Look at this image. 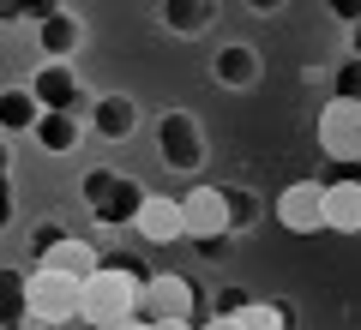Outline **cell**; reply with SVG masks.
<instances>
[{
    "label": "cell",
    "instance_id": "obj_1",
    "mask_svg": "<svg viewBox=\"0 0 361 330\" xmlns=\"http://www.w3.org/2000/svg\"><path fill=\"white\" fill-rule=\"evenodd\" d=\"M145 288H151V277L139 265H103L85 282V324L90 330H115V324L145 318Z\"/></svg>",
    "mask_w": 361,
    "mask_h": 330
},
{
    "label": "cell",
    "instance_id": "obj_2",
    "mask_svg": "<svg viewBox=\"0 0 361 330\" xmlns=\"http://www.w3.org/2000/svg\"><path fill=\"white\" fill-rule=\"evenodd\" d=\"M30 270H61V277L90 282L97 270H103V253H97L90 241H78V234L42 222V229H30Z\"/></svg>",
    "mask_w": 361,
    "mask_h": 330
},
{
    "label": "cell",
    "instance_id": "obj_3",
    "mask_svg": "<svg viewBox=\"0 0 361 330\" xmlns=\"http://www.w3.org/2000/svg\"><path fill=\"white\" fill-rule=\"evenodd\" d=\"M145 198H151V192H145L133 174H115V168H90V174H85V204H90V216H97L103 229H127V222H139Z\"/></svg>",
    "mask_w": 361,
    "mask_h": 330
},
{
    "label": "cell",
    "instance_id": "obj_4",
    "mask_svg": "<svg viewBox=\"0 0 361 330\" xmlns=\"http://www.w3.org/2000/svg\"><path fill=\"white\" fill-rule=\"evenodd\" d=\"M25 312L37 324H73L85 318V282L61 270H25Z\"/></svg>",
    "mask_w": 361,
    "mask_h": 330
},
{
    "label": "cell",
    "instance_id": "obj_5",
    "mask_svg": "<svg viewBox=\"0 0 361 330\" xmlns=\"http://www.w3.org/2000/svg\"><path fill=\"white\" fill-rule=\"evenodd\" d=\"M180 210H187V241H193L199 253H223V241L235 234L229 192L223 186H193L187 198H180Z\"/></svg>",
    "mask_w": 361,
    "mask_h": 330
},
{
    "label": "cell",
    "instance_id": "obj_6",
    "mask_svg": "<svg viewBox=\"0 0 361 330\" xmlns=\"http://www.w3.org/2000/svg\"><path fill=\"white\" fill-rule=\"evenodd\" d=\"M319 151L331 163H361V102H343V96H325L319 108V127H313Z\"/></svg>",
    "mask_w": 361,
    "mask_h": 330
},
{
    "label": "cell",
    "instance_id": "obj_7",
    "mask_svg": "<svg viewBox=\"0 0 361 330\" xmlns=\"http://www.w3.org/2000/svg\"><path fill=\"white\" fill-rule=\"evenodd\" d=\"M37 102L49 108V115H78V120H90V108H97V96H85V84H78V72L66 61H49V66H37Z\"/></svg>",
    "mask_w": 361,
    "mask_h": 330
},
{
    "label": "cell",
    "instance_id": "obj_8",
    "mask_svg": "<svg viewBox=\"0 0 361 330\" xmlns=\"http://www.w3.org/2000/svg\"><path fill=\"white\" fill-rule=\"evenodd\" d=\"M157 151H163V163L180 168V174L205 168V139H199V120L187 115V108H169V115L157 120Z\"/></svg>",
    "mask_w": 361,
    "mask_h": 330
},
{
    "label": "cell",
    "instance_id": "obj_9",
    "mask_svg": "<svg viewBox=\"0 0 361 330\" xmlns=\"http://www.w3.org/2000/svg\"><path fill=\"white\" fill-rule=\"evenodd\" d=\"M277 222L289 234H325V180H289L277 192Z\"/></svg>",
    "mask_w": 361,
    "mask_h": 330
},
{
    "label": "cell",
    "instance_id": "obj_10",
    "mask_svg": "<svg viewBox=\"0 0 361 330\" xmlns=\"http://www.w3.org/2000/svg\"><path fill=\"white\" fill-rule=\"evenodd\" d=\"M199 306V288L187 277H175V270H157L151 288H145V318L151 324H169V318H193Z\"/></svg>",
    "mask_w": 361,
    "mask_h": 330
},
{
    "label": "cell",
    "instance_id": "obj_11",
    "mask_svg": "<svg viewBox=\"0 0 361 330\" xmlns=\"http://www.w3.org/2000/svg\"><path fill=\"white\" fill-rule=\"evenodd\" d=\"M133 234L151 246H169V241H187V210H180V198H163V192H151L139 210V222H133Z\"/></svg>",
    "mask_w": 361,
    "mask_h": 330
},
{
    "label": "cell",
    "instance_id": "obj_12",
    "mask_svg": "<svg viewBox=\"0 0 361 330\" xmlns=\"http://www.w3.org/2000/svg\"><path fill=\"white\" fill-rule=\"evenodd\" d=\"M37 42L49 61H73L85 42V18H73L66 6H49V13H37Z\"/></svg>",
    "mask_w": 361,
    "mask_h": 330
},
{
    "label": "cell",
    "instance_id": "obj_13",
    "mask_svg": "<svg viewBox=\"0 0 361 330\" xmlns=\"http://www.w3.org/2000/svg\"><path fill=\"white\" fill-rule=\"evenodd\" d=\"M325 229L361 234V180H325Z\"/></svg>",
    "mask_w": 361,
    "mask_h": 330
},
{
    "label": "cell",
    "instance_id": "obj_14",
    "mask_svg": "<svg viewBox=\"0 0 361 330\" xmlns=\"http://www.w3.org/2000/svg\"><path fill=\"white\" fill-rule=\"evenodd\" d=\"M133 127H139V108L127 96H97V108H90V132L97 139H133Z\"/></svg>",
    "mask_w": 361,
    "mask_h": 330
},
{
    "label": "cell",
    "instance_id": "obj_15",
    "mask_svg": "<svg viewBox=\"0 0 361 330\" xmlns=\"http://www.w3.org/2000/svg\"><path fill=\"white\" fill-rule=\"evenodd\" d=\"M37 120H42V102H37V90H25V84H6V96H0V127L6 132H37Z\"/></svg>",
    "mask_w": 361,
    "mask_h": 330
},
{
    "label": "cell",
    "instance_id": "obj_16",
    "mask_svg": "<svg viewBox=\"0 0 361 330\" xmlns=\"http://www.w3.org/2000/svg\"><path fill=\"white\" fill-rule=\"evenodd\" d=\"M211 72H217V84H253L259 78V54L241 49V42H229V49H217V61H211Z\"/></svg>",
    "mask_w": 361,
    "mask_h": 330
},
{
    "label": "cell",
    "instance_id": "obj_17",
    "mask_svg": "<svg viewBox=\"0 0 361 330\" xmlns=\"http://www.w3.org/2000/svg\"><path fill=\"white\" fill-rule=\"evenodd\" d=\"M78 132H85V120H78V115H49V108H42V120H37V144H42V151H54V156L73 151Z\"/></svg>",
    "mask_w": 361,
    "mask_h": 330
},
{
    "label": "cell",
    "instance_id": "obj_18",
    "mask_svg": "<svg viewBox=\"0 0 361 330\" xmlns=\"http://www.w3.org/2000/svg\"><path fill=\"white\" fill-rule=\"evenodd\" d=\"M211 13H217L211 0H169V6H163V25L175 30V37H199V30L211 25Z\"/></svg>",
    "mask_w": 361,
    "mask_h": 330
},
{
    "label": "cell",
    "instance_id": "obj_19",
    "mask_svg": "<svg viewBox=\"0 0 361 330\" xmlns=\"http://www.w3.org/2000/svg\"><path fill=\"white\" fill-rule=\"evenodd\" d=\"M241 330H289V306L283 300H253L241 312Z\"/></svg>",
    "mask_w": 361,
    "mask_h": 330
},
{
    "label": "cell",
    "instance_id": "obj_20",
    "mask_svg": "<svg viewBox=\"0 0 361 330\" xmlns=\"http://www.w3.org/2000/svg\"><path fill=\"white\" fill-rule=\"evenodd\" d=\"M229 192V216H235V229H253V216H259V198L247 186H223Z\"/></svg>",
    "mask_w": 361,
    "mask_h": 330
},
{
    "label": "cell",
    "instance_id": "obj_21",
    "mask_svg": "<svg viewBox=\"0 0 361 330\" xmlns=\"http://www.w3.org/2000/svg\"><path fill=\"white\" fill-rule=\"evenodd\" d=\"M211 306H217V318H241L247 306H253V294H247V288H217V300H211Z\"/></svg>",
    "mask_w": 361,
    "mask_h": 330
},
{
    "label": "cell",
    "instance_id": "obj_22",
    "mask_svg": "<svg viewBox=\"0 0 361 330\" xmlns=\"http://www.w3.org/2000/svg\"><path fill=\"white\" fill-rule=\"evenodd\" d=\"M199 330H241V318H217V312H211V318H205Z\"/></svg>",
    "mask_w": 361,
    "mask_h": 330
},
{
    "label": "cell",
    "instance_id": "obj_23",
    "mask_svg": "<svg viewBox=\"0 0 361 330\" xmlns=\"http://www.w3.org/2000/svg\"><path fill=\"white\" fill-rule=\"evenodd\" d=\"M157 330H199L193 318H169V324H157Z\"/></svg>",
    "mask_w": 361,
    "mask_h": 330
},
{
    "label": "cell",
    "instance_id": "obj_24",
    "mask_svg": "<svg viewBox=\"0 0 361 330\" xmlns=\"http://www.w3.org/2000/svg\"><path fill=\"white\" fill-rule=\"evenodd\" d=\"M349 49H355V54H349V61H361V25L349 30Z\"/></svg>",
    "mask_w": 361,
    "mask_h": 330
},
{
    "label": "cell",
    "instance_id": "obj_25",
    "mask_svg": "<svg viewBox=\"0 0 361 330\" xmlns=\"http://www.w3.org/2000/svg\"><path fill=\"white\" fill-rule=\"evenodd\" d=\"M115 330H157L151 318H133V324H115Z\"/></svg>",
    "mask_w": 361,
    "mask_h": 330
}]
</instances>
